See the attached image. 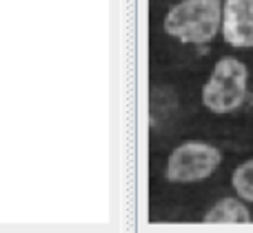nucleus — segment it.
<instances>
[{
    "label": "nucleus",
    "instance_id": "nucleus-4",
    "mask_svg": "<svg viewBox=\"0 0 253 233\" xmlns=\"http://www.w3.org/2000/svg\"><path fill=\"white\" fill-rule=\"evenodd\" d=\"M222 38L231 47H253V0H224L222 4Z\"/></svg>",
    "mask_w": 253,
    "mask_h": 233
},
{
    "label": "nucleus",
    "instance_id": "nucleus-1",
    "mask_svg": "<svg viewBox=\"0 0 253 233\" xmlns=\"http://www.w3.org/2000/svg\"><path fill=\"white\" fill-rule=\"evenodd\" d=\"M222 29V0H182L165 16V31L184 44H207Z\"/></svg>",
    "mask_w": 253,
    "mask_h": 233
},
{
    "label": "nucleus",
    "instance_id": "nucleus-6",
    "mask_svg": "<svg viewBox=\"0 0 253 233\" xmlns=\"http://www.w3.org/2000/svg\"><path fill=\"white\" fill-rule=\"evenodd\" d=\"M231 185L238 198H242L245 202H253V158L238 164L231 176Z\"/></svg>",
    "mask_w": 253,
    "mask_h": 233
},
{
    "label": "nucleus",
    "instance_id": "nucleus-3",
    "mask_svg": "<svg viewBox=\"0 0 253 233\" xmlns=\"http://www.w3.org/2000/svg\"><path fill=\"white\" fill-rule=\"evenodd\" d=\"M222 162V154L207 142H184L171 151L167 162V180L191 185L202 182Z\"/></svg>",
    "mask_w": 253,
    "mask_h": 233
},
{
    "label": "nucleus",
    "instance_id": "nucleus-2",
    "mask_svg": "<svg viewBox=\"0 0 253 233\" xmlns=\"http://www.w3.org/2000/svg\"><path fill=\"white\" fill-rule=\"evenodd\" d=\"M247 87H249L247 65L233 56H224L215 62L211 78L202 87V105L211 114H233L245 102Z\"/></svg>",
    "mask_w": 253,
    "mask_h": 233
},
{
    "label": "nucleus",
    "instance_id": "nucleus-5",
    "mask_svg": "<svg viewBox=\"0 0 253 233\" xmlns=\"http://www.w3.org/2000/svg\"><path fill=\"white\" fill-rule=\"evenodd\" d=\"M202 220L207 225H249L251 211L242 198H222L205 213Z\"/></svg>",
    "mask_w": 253,
    "mask_h": 233
}]
</instances>
